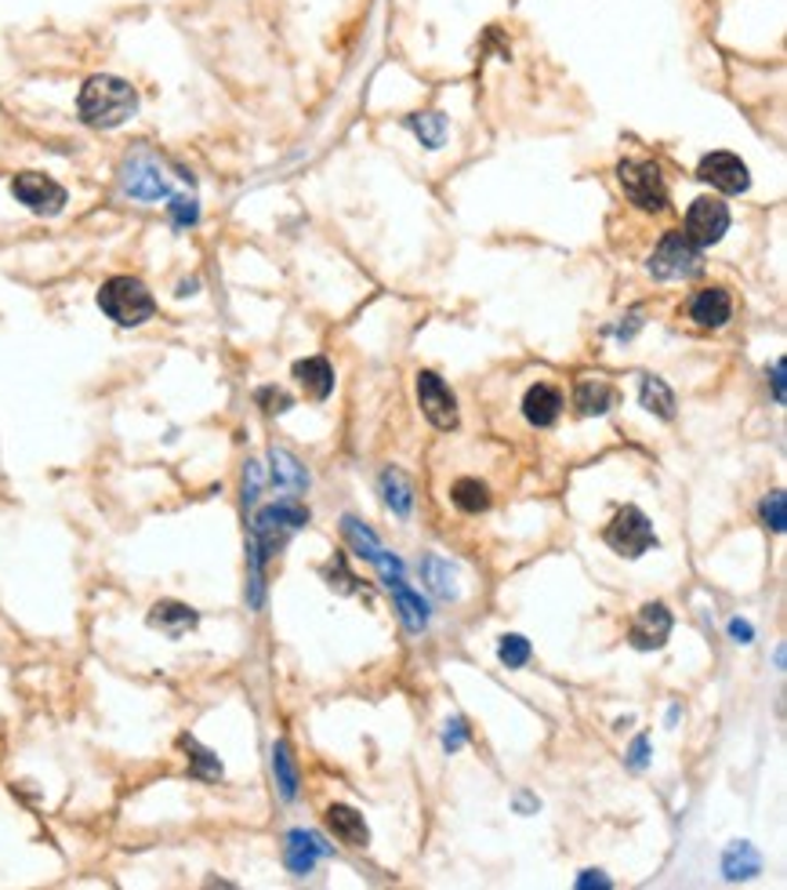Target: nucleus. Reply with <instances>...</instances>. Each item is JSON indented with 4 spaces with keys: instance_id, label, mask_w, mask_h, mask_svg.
<instances>
[{
    "instance_id": "f257e3e1",
    "label": "nucleus",
    "mask_w": 787,
    "mask_h": 890,
    "mask_svg": "<svg viewBox=\"0 0 787 890\" xmlns=\"http://www.w3.org/2000/svg\"><path fill=\"white\" fill-rule=\"evenodd\" d=\"M77 113L88 128L113 131L138 113V91L113 73H94L80 85Z\"/></svg>"
},
{
    "instance_id": "f03ea898",
    "label": "nucleus",
    "mask_w": 787,
    "mask_h": 890,
    "mask_svg": "<svg viewBox=\"0 0 787 890\" xmlns=\"http://www.w3.org/2000/svg\"><path fill=\"white\" fill-rule=\"evenodd\" d=\"M99 309L120 327H142L153 320L157 298L138 277H109L99 287Z\"/></svg>"
},
{
    "instance_id": "7ed1b4c3",
    "label": "nucleus",
    "mask_w": 787,
    "mask_h": 890,
    "mask_svg": "<svg viewBox=\"0 0 787 890\" xmlns=\"http://www.w3.org/2000/svg\"><path fill=\"white\" fill-rule=\"evenodd\" d=\"M120 189L131 200L157 204L171 197V178L163 171V160L149 149H135V154L120 164Z\"/></svg>"
},
{
    "instance_id": "20e7f679",
    "label": "nucleus",
    "mask_w": 787,
    "mask_h": 890,
    "mask_svg": "<svg viewBox=\"0 0 787 890\" xmlns=\"http://www.w3.org/2000/svg\"><path fill=\"white\" fill-rule=\"evenodd\" d=\"M617 182H620V194H625L628 204H635L639 211L657 215L668 208V186L654 160H620Z\"/></svg>"
},
{
    "instance_id": "39448f33",
    "label": "nucleus",
    "mask_w": 787,
    "mask_h": 890,
    "mask_svg": "<svg viewBox=\"0 0 787 890\" xmlns=\"http://www.w3.org/2000/svg\"><path fill=\"white\" fill-rule=\"evenodd\" d=\"M646 269H650V277L657 280H689L704 269V258H700V248H694L683 233H665L650 255V263H646Z\"/></svg>"
},
{
    "instance_id": "423d86ee",
    "label": "nucleus",
    "mask_w": 787,
    "mask_h": 890,
    "mask_svg": "<svg viewBox=\"0 0 787 890\" xmlns=\"http://www.w3.org/2000/svg\"><path fill=\"white\" fill-rule=\"evenodd\" d=\"M602 538L617 556H625V560H639L646 550H654V545H657L654 524L646 520L642 510H635V505H628V510H620L614 516V524L606 527Z\"/></svg>"
},
{
    "instance_id": "0eeeda50",
    "label": "nucleus",
    "mask_w": 787,
    "mask_h": 890,
    "mask_svg": "<svg viewBox=\"0 0 787 890\" xmlns=\"http://www.w3.org/2000/svg\"><path fill=\"white\" fill-rule=\"evenodd\" d=\"M11 197L40 218L62 215V208L69 204L66 186H59L51 175H40V171H22V175L11 178Z\"/></svg>"
},
{
    "instance_id": "6e6552de",
    "label": "nucleus",
    "mask_w": 787,
    "mask_h": 890,
    "mask_svg": "<svg viewBox=\"0 0 787 890\" xmlns=\"http://www.w3.org/2000/svg\"><path fill=\"white\" fill-rule=\"evenodd\" d=\"M726 229H729V208L723 200L700 197L689 204L683 237L694 244V248H711V244H719L726 237Z\"/></svg>"
},
{
    "instance_id": "1a4fd4ad",
    "label": "nucleus",
    "mask_w": 787,
    "mask_h": 890,
    "mask_svg": "<svg viewBox=\"0 0 787 890\" xmlns=\"http://www.w3.org/2000/svg\"><path fill=\"white\" fill-rule=\"evenodd\" d=\"M697 178H700V182L715 186V189H719V194H726V197L748 194V186H751L748 164H744L737 154H726V149H719V154L700 157V164H697Z\"/></svg>"
},
{
    "instance_id": "9d476101",
    "label": "nucleus",
    "mask_w": 787,
    "mask_h": 890,
    "mask_svg": "<svg viewBox=\"0 0 787 890\" xmlns=\"http://www.w3.org/2000/svg\"><path fill=\"white\" fill-rule=\"evenodd\" d=\"M418 404L425 411V418L432 422L436 429H454L458 426V400H454V393L444 378L436 372H421L418 375Z\"/></svg>"
},
{
    "instance_id": "9b49d317",
    "label": "nucleus",
    "mask_w": 787,
    "mask_h": 890,
    "mask_svg": "<svg viewBox=\"0 0 787 890\" xmlns=\"http://www.w3.org/2000/svg\"><path fill=\"white\" fill-rule=\"evenodd\" d=\"M671 636V611L665 604H646L639 614H635V625H631V647L639 651H657L665 647V640Z\"/></svg>"
},
{
    "instance_id": "f8f14e48",
    "label": "nucleus",
    "mask_w": 787,
    "mask_h": 890,
    "mask_svg": "<svg viewBox=\"0 0 787 890\" xmlns=\"http://www.w3.org/2000/svg\"><path fill=\"white\" fill-rule=\"evenodd\" d=\"M327 854H330L327 840L316 837V832H309V829H295L291 837H287L283 858H287V869H291L295 876H309L316 869V861L327 858Z\"/></svg>"
},
{
    "instance_id": "ddd939ff",
    "label": "nucleus",
    "mask_w": 787,
    "mask_h": 890,
    "mask_svg": "<svg viewBox=\"0 0 787 890\" xmlns=\"http://www.w3.org/2000/svg\"><path fill=\"white\" fill-rule=\"evenodd\" d=\"M559 411H562V393L551 386V382H537V386H530L527 396H522V415H527V422L537 429L556 426Z\"/></svg>"
},
{
    "instance_id": "4468645a",
    "label": "nucleus",
    "mask_w": 787,
    "mask_h": 890,
    "mask_svg": "<svg viewBox=\"0 0 787 890\" xmlns=\"http://www.w3.org/2000/svg\"><path fill=\"white\" fill-rule=\"evenodd\" d=\"M689 317L700 327H723L734 317V303H729V291L726 287H704V291L694 295V303H689Z\"/></svg>"
},
{
    "instance_id": "2eb2a0df",
    "label": "nucleus",
    "mask_w": 787,
    "mask_h": 890,
    "mask_svg": "<svg viewBox=\"0 0 787 890\" xmlns=\"http://www.w3.org/2000/svg\"><path fill=\"white\" fill-rule=\"evenodd\" d=\"M323 818H327V829L335 832V837L345 847H367L370 832H367L363 814L356 811V807H349V803H330Z\"/></svg>"
},
{
    "instance_id": "dca6fc26",
    "label": "nucleus",
    "mask_w": 787,
    "mask_h": 890,
    "mask_svg": "<svg viewBox=\"0 0 787 890\" xmlns=\"http://www.w3.org/2000/svg\"><path fill=\"white\" fill-rule=\"evenodd\" d=\"M291 375L301 389H306L312 400H327L335 393V367H330L327 356H309V360H298L291 367Z\"/></svg>"
},
{
    "instance_id": "f3484780",
    "label": "nucleus",
    "mask_w": 787,
    "mask_h": 890,
    "mask_svg": "<svg viewBox=\"0 0 787 890\" xmlns=\"http://www.w3.org/2000/svg\"><path fill=\"white\" fill-rule=\"evenodd\" d=\"M146 622L153 629H160V633H168V636H182V633H189V629L200 625V614L192 607H186V604H178V600H160V604L149 611Z\"/></svg>"
},
{
    "instance_id": "a211bd4d",
    "label": "nucleus",
    "mask_w": 787,
    "mask_h": 890,
    "mask_svg": "<svg viewBox=\"0 0 787 890\" xmlns=\"http://www.w3.org/2000/svg\"><path fill=\"white\" fill-rule=\"evenodd\" d=\"M614 400H617V393H614L610 382H602V378H581L574 389V407L588 418L606 415V411L614 407Z\"/></svg>"
},
{
    "instance_id": "6ab92c4d",
    "label": "nucleus",
    "mask_w": 787,
    "mask_h": 890,
    "mask_svg": "<svg viewBox=\"0 0 787 890\" xmlns=\"http://www.w3.org/2000/svg\"><path fill=\"white\" fill-rule=\"evenodd\" d=\"M389 589H392V596H396L399 614H404L407 633H421V629L428 625V604L421 600V593H414V589L404 578L389 582Z\"/></svg>"
},
{
    "instance_id": "aec40b11",
    "label": "nucleus",
    "mask_w": 787,
    "mask_h": 890,
    "mask_svg": "<svg viewBox=\"0 0 787 890\" xmlns=\"http://www.w3.org/2000/svg\"><path fill=\"white\" fill-rule=\"evenodd\" d=\"M269 462H272V484L283 487V491H306L309 487V473L301 469V462L291 458L287 451H269Z\"/></svg>"
},
{
    "instance_id": "412c9836",
    "label": "nucleus",
    "mask_w": 787,
    "mask_h": 890,
    "mask_svg": "<svg viewBox=\"0 0 787 890\" xmlns=\"http://www.w3.org/2000/svg\"><path fill=\"white\" fill-rule=\"evenodd\" d=\"M639 400H642L646 411H654L657 418H665V422L675 418V393L668 389V382H665V378L646 375V378H642V386H639Z\"/></svg>"
},
{
    "instance_id": "4be33fe9",
    "label": "nucleus",
    "mask_w": 787,
    "mask_h": 890,
    "mask_svg": "<svg viewBox=\"0 0 787 890\" xmlns=\"http://www.w3.org/2000/svg\"><path fill=\"white\" fill-rule=\"evenodd\" d=\"M178 745L189 752V774L192 778H203V782H215V778H222V763H218L215 752L203 749L197 738L182 734V738H178Z\"/></svg>"
},
{
    "instance_id": "5701e85b",
    "label": "nucleus",
    "mask_w": 787,
    "mask_h": 890,
    "mask_svg": "<svg viewBox=\"0 0 787 890\" xmlns=\"http://www.w3.org/2000/svg\"><path fill=\"white\" fill-rule=\"evenodd\" d=\"M758 869H763V861H758L755 847H748V843H734L726 851V858H723L726 880H751Z\"/></svg>"
},
{
    "instance_id": "b1692460",
    "label": "nucleus",
    "mask_w": 787,
    "mask_h": 890,
    "mask_svg": "<svg viewBox=\"0 0 787 890\" xmlns=\"http://www.w3.org/2000/svg\"><path fill=\"white\" fill-rule=\"evenodd\" d=\"M381 495H385V502H389V510H392V513H399V516H407V513H410L414 491H410L407 476L399 473V469H385V473H381Z\"/></svg>"
},
{
    "instance_id": "393cba45",
    "label": "nucleus",
    "mask_w": 787,
    "mask_h": 890,
    "mask_svg": "<svg viewBox=\"0 0 787 890\" xmlns=\"http://www.w3.org/2000/svg\"><path fill=\"white\" fill-rule=\"evenodd\" d=\"M450 498H454V505H458L461 513H482V510H490V491H487V484L472 481V476H465V481L454 484L450 487Z\"/></svg>"
},
{
    "instance_id": "a878e982",
    "label": "nucleus",
    "mask_w": 787,
    "mask_h": 890,
    "mask_svg": "<svg viewBox=\"0 0 787 890\" xmlns=\"http://www.w3.org/2000/svg\"><path fill=\"white\" fill-rule=\"evenodd\" d=\"M272 771H276V785H280V797L295 800L298 797V771H295V760H291L287 742L272 745Z\"/></svg>"
},
{
    "instance_id": "bb28decb",
    "label": "nucleus",
    "mask_w": 787,
    "mask_h": 890,
    "mask_svg": "<svg viewBox=\"0 0 787 890\" xmlns=\"http://www.w3.org/2000/svg\"><path fill=\"white\" fill-rule=\"evenodd\" d=\"M421 574H425V582L432 585V593H436V596H444V600H454V596H458V578H454L450 564H444V560H439V556H428L425 564H421Z\"/></svg>"
},
{
    "instance_id": "cd10ccee",
    "label": "nucleus",
    "mask_w": 787,
    "mask_h": 890,
    "mask_svg": "<svg viewBox=\"0 0 787 890\" xmlns=\"http://www.w3.org/2000/svg\"><path fill=\"white\" fill-rule=\"evenodd\" d=\"M341 531H345V538H349L352 550L360 553L363 560H370V564H375L378 553H381V545H378L375 534H370V527L360 524V520H356V516H345V520H341Z\"/></svg>"
},
{
    "instance_id": "c85d7f7f",
    "label": "nucleus",
    "mask_w": 787,
    "mask_h": 890,
    "mask_svg": "<svg viewBox=\"0 0 787 890\" xmlns=\"http://www.w3.org/2000/svg\"><path fill=\"white\" fill-rule=\"evenodd\" d=\"M407 125L421 139V146H428V149H439V146H444V139H447L444 113H418V117H410Z\"/></svg>"
},
{
    "instance_id": "c756f323",
    "label": "nucleus",
    "mask_w": 787,
    "mask_h": 890,
    "mask_svg": "<svg viewBox=\"0 0 787 890\" xmlns=\"http://www.w3.org/2000/svg\"><path fill=\"white\" fill-rule=\"evenodd\" d=\"M168 215H171V222H175V229H189V226H197L200 222V204H197V197H168Z\"/></svg>"
},
{
    "instance_id": "7c9ffc66",
    "label": "nucleus",
    "mask_w": 787,
    "mask_h": 890,
    "mask_svg": "<svg viewBox=\"0 0 787 890\" xmlns=\"http://www.w3.org/2000/svg\"><path fill=\"white\" fill-rule=\"evenodd\" d=\"M497 654H501V662L508 669H522V665L530 662V643L522 640V636H505L501 640V651H497Z\"/></svg>"
},
{
    "instance_id": "2f4dec72",
    "label": "nucleus",
    "mask_w": 787,
    "mask_h": 890,
    "mask_svg": "<svg viewBox=\"0 0 787 890\" xmlns=\"http://www.w3.org/2000/svg\"><path fill=\"white\" fill-rule=\"evenodd\" d=\"M323 574H327L330 589H338V593H356V585H360V582H356L352 574H349V567H345V556H341V553H335V560H330Z\"/></svg>"
},
{
    "instance_id": "473e14b6",
    "label": "nucleus",
    "mask_w": 787,
    "mask_h": 890,
    "mask_svg": "<svg viewBox=\"0 0 787 890\" xmlns=\"http://www.w3.org/2000/svg\"><path fill=\"white\" fill-rule=\"evenodd\" d=\"M784 510H787V502H784V495L777 491V495H769V502L763 505V516H766V524L777 531V534H784V527H787V516H784Z\"/></svg>"
},
{
    "instance_id": "72a5a7b5",
    "label": "nucleus",
    "mask_w": 787,
    "mask_h": 890,
    "mask_svg": "<svg viewBox=\"0 0 787 890\" xmlns=\"http://www.w3.org/2000/svg\"><path fill=\"white\" fill-rule=\"evenodd\" d=\"M258 404L269 411V415H283L287 407H291V396L280 393V389H261L258 393Z\"/></svg>"
},
{
    "instance_id": "f704fd0d",
    "label": "nucleus",
    "mask_w": 787,
    "mask_h": 890,
    "mask_svg": "<svg viewBox=\"0 0 787 890\" xmlns=\"http://www.w3.org/2000/svg\"><path fill=\"white\" fill-rule=\"evenodd\" d=\"M465 742H468L465 723H461V720H450V723H447V734H444V745H447V752H458Z\"/></svg>"
},
{
    "instance_id": "c9c22d12",
    "label": "nucleus",
    "mask_w": 787,
    "mask_h": 890,
    "mask_svg": "<svg viewBox=\"0 0 787 890\" xmlns=\"http://www.w3.org/2000/svg\"><path fill=\"white\" fill-rule=\"evenodd\" d=\"M646 756H650V742H646V738H639V742L631 745V756H628L635 771H642V767H646Z\"/></svg>"
},
{
    "instance_id": "e433bc0d",
    "label": "nucleus",
    "mask_w": 787,
    "mask_h": 890,
    "mask_svg": "<svg viewBox=\"0 0 787 890\" xmlns=\"http://www.w3.org/2000/svg\"><path fill=\"white\" fill-rule=\"evenodd\" d=\"M729 636L740 640V643H748L755 633H751V625H748V622H740V619H737V622H729Z\"/></svg>"
},
{
    "instance_id": "4c0bfd02",
    "label": "nucleus",
    "mask_w": 787,
    "mask_h": 890,
    "mask_svg": "<svg viewBox=\"0 0 787 890\" xmlns=\"http://www.w3.org/2000/svg\"><path fill=\"white\" fill-rule=\"evenodd\" d=\"M773 393H777V400H784V360L773 364Z\"/></svg>"
},
{
    "instance_id": "58836bf2",
    "label": "nucleus",
    "mask_w": 787,
    "mask_h": 890,
    "mask_svg": "<svg viewBox=\"0 0 787 890\" xmlns=\"http://www.w3.org/2000/svg\"><path fill=\"white\" fill-rule=\"evenodd\" d=\"M591 883H596V887H610V880H606L602 872H581V880H577V887H591Z\"/></svg>"
}]
</instances>
